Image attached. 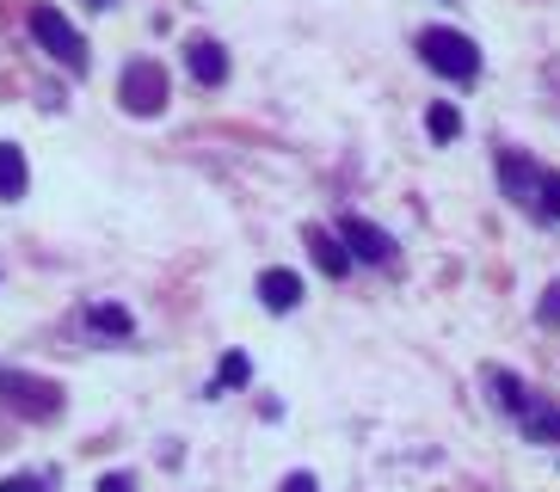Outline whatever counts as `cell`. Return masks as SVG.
<instances>
[{"label": "cell", "instance_id": "11", "mask_svg": "<svg viewBox=\"0 0 560 492\" xmlns=\"http://www.w3.org/2000/svg\"><path fill=\"white\" fill-rule=\"evenodd\" d=\"M86 327L93 332H105V339H130L136 332V320L124 308H117V302H93V308H86Z\"/></svg>", "mask_w": 560, "mask_h": 492}, {"label": "cell", "instance_id": "7", "mask_svg": "<svg viewBox=\"0 0 560 492\" xmlns=\"http://www.w3.org/2000/svg\"><path fill=\"white\" fill-rule=\"evenodd\" d=\"M185 68H191V81H198V86H222V81H229V56H222L215 37H191V44H185Z\"/></svg>", "mask_w": 560, "mask_h": 492}, {"label": "cell", "instance_id": "13", "mask_svg": "<svg viewBox=\"0 0 560 492\" xmlns=\"http://www.w3.org/2000/svg\"><path fill=\"white\" fill-rule=\"evenodd\" d=\"M536 215L560 222V173H548V166H542V185H536Z\"/></svg>", "mask_w": 560, "mask_h": 492}, {"label": "cell", "instance_id": "1", "mask_svg": "<svg viewBox=\"0 0 560 492\" xmlns=\"http://www.w3.org/2000/svg\"><path fill=\"white\" fill-rule=\"evenodd\" d=\"M419 56H425V68L431 74H444V81H475L480 74L475 37H462L456 25H431V32L419 37Z\"/></svg>", "mask_w": 560, "mask_h": 492}, {"label": "cell", "instance_id": "15", "mask_svg": "<svg viewBox=\"0 0 560 492\" xmlns=\"http://www.w3.org/2000/svg\"><path fill=\"white\" fill-rule=\"evenodd\" d=\"M493 388H499V400H505V412H517V419L529 412V394H524V382H517V376H505V370H493Z\"/></svg>", "mask_w": 560, "mask_h": 492}, {"label": "cell", "instance_id": "8", "mask_svg": "<svg viewBox=\"0 0 560 492\" xmlns=\"http://www.w3.org/2000/svg\"><path fill=\"white\" fill-rule=\"evenodd\" d=\"M259 302L271 314H290L302 302V278L296 271H283V265H271V271H259Z\"/></svg>", "mask_w": 560, "mask_h": 492}, {"label": "cell", "instance_id": "16", "mask_svg": "<svg viewBox=\"0 0 560 492\" xmlns=\"http://www.w3.org/2000/svg\"><path fill=\"white\" fill-rule=\"evenodd\" d=\"M247 376H253V363L241 358V351H229V358H222V370H215V388H241Z\"/></svg>", "mask_w": 560, "mask_h": 492}, {"label": "cell", "instance_id": "6", "mask_svg": "<svg viewBox=\"0 0 560 492\" xmlns=\"http://www.w3.org/2000/svg\"><path fill=\"white\" fill-rule=\"evenodd\" d=\"M499 179H505V197L536 210V185H542V166L524 161V154H499Z\"/></svg>", "mask_w": 560, "mask_h": 492}, {"label": "cell", "instance_id": "5", "mask_svg": "<svg viewBox=\"0 0 560 492\" xmlns=\"http://www.w3.org/2000/svg\"><path fill=\"white\" fill-rule=\"evenodd\" d=\"M339 241H346L351 259H363V265H388L395 259V241H388L376 222H363V215H346V222H339Z\"/></svg>", "mask_w": 560, "mask_h": 492}, {"label": "cell", "instance_id": "3", "mask_svg": "<svg viewBox=\"0 0 560 492\" xmlns=\"http://www.w3.org/2000/svg\"><path fill=\"white\" fill-rule=\"evenodd\" d=\"M117 98H124V112H136V117H161L166 112V74H161V62H130V68H124V81H117Z\"/></svg>", "mask_w": 560, "mask_h": 492}, {"label": "cell", "instance_id": "18", "mask_svg": "<svg viewBox=\"0 0 560 492\" xmlns=\"http://www.w3.org/2000/svg\"><path fill=\"white\" fill-rule=\"evenodd\" d=\"M542 327H560V283L542 290Z\"/></svg>", "mask_w": 560, "mask_h": 492}, {"label": "cell", "instance_id": "14", "mask_svg": "<svg viewBox=\"0 0 560 492\" xmlns=\"http://www.w3.org/2000/svg\"><path fill=\"white\" fill-rule=\"evenodd\" d=\"M425 130L438 136V142H456V136H462V117H456V105H431V112H425Z\"/></svg>", "mask_w": 560, "mask_h": 492}, {"label": "cell", "instance_id": "17", "mask_svg": "<svg viewBox=\"0 0 560 492\" xmlns=\"http://www.w3.org/2000/svg\"><path fill=\"white\" fill-rule=\"evenodd\" d=\"M56 480L50 475H13V480H0V492H50Z\"/></svg>", "mask_w": 560, "mask_h": 492}, {"label": "cell", "instance_id": "4", "mask_svg": "<svg viewBox=\"0 0 560 492\" xmlns=\"http://www.w3.org/2000/svg\"><path fill=\"white\" fill-rule=\"evenodd\" d=\"M0 394H7L19 412H37V419L62 412V388H56V382H32V376H13V370H7V376H0Z\"/></svg>", "mask_w": 560, "mask_h": 492}, {"label": "cell", "instance_id": "21", "mask_svg": "<svg viewBox=\"0 0 560 492\" xmlns=\"http://www.w3.org/2000/svg\"><path fill=\"white\" fill-rule=\"evenodd\" d=\"M86 7H100V13H105V7H117V0H86Z\"/></svg>", "mask_w": 560, "mask_h": 492}, {"label": "cell", "instance_id": "12", "mask_svg": "<svg viewBox=\"0 0 560 492\" xmlns=\"http://www.w3.org/2000/svg\"><path fill=\"white\" fill-rule=\"evenodd\" d=\"M524 431H529V443H560V412H555V407H536V400H529Z\"/></svg>", "mask_w": 560, "mask_h": 492}, {"label": "cell", "instance_id": "20", "mask_svg": "<svg viewBox=\"0 0 560 492\" xmlns=\"http://www.w3.org/2000/svg\"><path fill=\"white\" fill-rule=\"evenodd\" d=\"M283 492H314V480L308 475H290V480H283Z\"/></svg>", "mask_w": 560, "mask_h": 492}, {"label": "cell", "instance_id": "19", "mask_svg": "<svg viewBox=\"0 0 560 492\" xmlns=\"http://www.w3.org/2000/svg\"><path fill=\"white\" fill-rule=\"evenodd\" d=\"M100 492H136V480H130V475H105Z\"/></svg>", "mask_w": 560, "mask_h": 492}, {"label": "cell", "instance_id": "9", "mask_svg": "<svg viewBox=\"0 0 560 492\" xmlns=\"http://www.w3.org/2000/svg\"><path fill=\"white\" fill-rule=\"evenodd\" d=\"M308 253H314V265H320L327 278H346L351 271V246L339 241V234H327V229H308Z\"/></svg>", "mask_w": 560, "mask_h": 492}, {"label": "cell", "instance_id": "10", "mask_svg": "<svg viewBox=\"0 0 560 492\" xmlns=\"http://www.w3.org/2000/svg\"><path fill=\"white\" fill-rule=\"evenodd\" d=\"M25 185H32V173H25V148L0 142V203H19V197H25Z\"/></svg>", "mask_w": 560, "mask_h": 492}, {"label": "cell", "instance_id": "2", "mask_svg": "<svg viewBox=\"0 0 560 492\" xmlns=\"http://www.w3.org/2000/svg\"><path fill=\"white\" fill-rule=\"evenodd\" d=\"M32 37L50 49V56L68 68V74H86V37L74 32V25L56 13V7H32Z\"/></svg>", "mask_w": 560, "mask_h": 492}]
</instances>
